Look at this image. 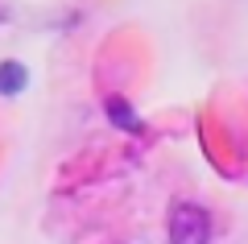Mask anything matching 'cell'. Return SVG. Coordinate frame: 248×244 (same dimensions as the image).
<instances>
[{"label": "cell", "instance_id": "3957f363", "mask_svg": "<svg viewBox=\"0 0 248 244\" xmlns=\"http://www.w3.org/2000/svg\"><path fill=\"white\" fill-rule=\"evenodd\" d=\"M25 87V70H21V62H4L0 66V96H13V91Z\"/></svg>", "mask_w": 248, "mask_h": 244}, {"label": "cell", "instance_id": "6da1fadb", "mask_svg": "<svg viewBox=\"0 0 248 244\" xmlns=\"http://www.w3.org/2000/svg\"><path fill=\"white\" fill-rule=\"evenodd\" d=\"M170 244H211V215L199 203L178 199L170 207Z\"/></svg>", "mask_w": 248, "mask_h": 244}, {"label": "cell", "instance_id": "7a4b0ae2", "mask_svg": "<svg viewBox=\"0 0 248 244\" xmlns=\"http://www.w3.org/2000/svg\"><path fill=\"white\" fill-rule=\"evenodd\" d=\"M108 120L112 124H124L128 132H141V120L133 116V108H128V99H120V96H108Z\"/></svg>", "mask_w": 248, "mask_h": 244}]
</instances>
